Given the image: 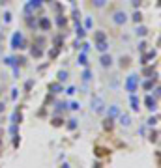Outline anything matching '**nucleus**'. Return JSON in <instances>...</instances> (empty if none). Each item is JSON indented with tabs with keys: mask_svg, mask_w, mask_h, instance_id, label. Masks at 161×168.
Masks as SVG:
<instances>
[{
	"mask_svg": "<svg viewBox=\"0 0 161 168\" xmlns=\"http://www.w3.org/2000/svg\"><path fill=\"white\" fill-rule=\"evenodd\" d=\"M139 75H129L126 78V82H124V88H126V92H129V94H135L137 92V88H139Z\"/></svg>",
	"mask_w": 161,
	"mask_h": 168,
	"instance_id": "f257e3e1",
	"label": "nucleus"
},
{
	"mask_svg": "<svg viewBox=\"0 0 161 168\" xmlns=\"http://www.w3.org/2000/svg\"><path fill=\"white\" fill-rule=\"evenodd\" d=\"M90 110L94 112V114H101V112L105 110V101H103V97H99V95L92 97V99H90Z\"/></svg>",
	"mask_w": 161,
	"mask_h": 168,
	"instance_id": "f03ea898",
	"label": "nucleus"
},
{
	"mask_svg": "<svg viewBox=\"0 0 161 168\" xmlns=\"http://www.w3.org/2000/svg\"><path fill=\"white\" fill-rule=\"evenodd\" d=\"M12 49L13 51L25 49V36H23V32H13V36H12Z\"/></svg>",
	"mask_w": 161,
	"mask_h": 168,
	"instance_id": "7ed1b4c3",
	"label": "nucleus"
},
{
	"mask_svg": "<svg viewBox=\"0 0 161 168\" xmlns=\"http://www.w3.org/2000/svg\"><path fill=\"white\" fill-rule=\"evenodd\" d=\"M127 19H129V17H127V13H126V11H122V9H118V11H114V13H112V22H114L116 26L126 25Z\"/></svg>",
	"mask_w": 161,
	"mask_h": 168,
	"instance_id": "20e7f679",
	"label": "nucleus"
},
{
	"mask_svg": "<svg viewBox=\"0 0 161 168\" xmlns=\"http://www.w3.org/2000/svg\"><path fill=\"white\" fill-rule=\"evenodd\" d=\"M144 105H146V108H148L150 112H156V110H157V99H154L152 95H146Z\"/></svg>",
	"mask_w": 161,
	"mask_h": 168,
	"instance_id": "39448f33",
	"label": "nucleus"
},
{
	"mask_svg": "<svg viewBox=\"0 0 161 168\" xmlns=\"http://www.w3.org/2000/svg\"><path fill=\"white\" fill-rule=\"evenodd\" d=\"M99 64H101V67H111V65H112V56L107 54V52H101Z\"/></svg>",
	"mask_w": 161,
	"mask_h": 168,
	"instance_id": "423d86ee",
	"label": "nucleus"
},
{
	"mask_svg": "<svg viewBox=\"0 0 161 168\" xmlns=\"http://www.w3.org/2000/svg\"><path fill=\"white\" fill-rule=\"evenodd\" d=\"M118 123H120L122 127H129L131 125V116L129 114H118Z\"/></svg>",
	"mask_w": 161,
	"mask_h": 168,
	"instance_id": "0eeeda50",
	"label": "nucleus"
},
{
	"mask_svg": "<svg viewBox=\"0 0 161 168\" xmlns=\"http://www.w3.org/2000/svg\"><path fill=\"white\" fill-rule=\"evenodd\" d=\"M49 92H51V94H62V92H64V84L58 82V81H56V82H51V84H49Z\"/></svg>",
	"mask_w": 161,
	"mask_h": 168,
	"instance_id": "6e6552de",
	"label": "nucleus"
},
{
	"mask_svg": "<svg viewBox=\"0 0 161 168\" xmlns=\"http://www.w3.org/2000/svg\"><path fill=\"white\" fill-rule=\"evenodd\" d=\"M129 105H131L133 112H139V108H141V101H139V97L135 94H131V97H129Z\"/></svg>",
	"mask_w": 161,
	"mask_h": 168,
	"instance_id": "1a4fd4ad",
	"label": "nucleus"
},
{
	"mask_svg": "<svg viewBox=\"0 0 161 168\" xmlns=\"http://www.w3.org/2000/svg\"><path fill=\"white\" fill-rule=\"evenodd\" d=\"M135 36H137V38H144V36H148V28H146L144 25H141V22H139L137 28H135Z\"/></svg>",
	"mask_w": 161,
	"mask_h": 168,
	"instance_id": "9d476101",
	"label": "nucleus"
},
{
	"mask_svg": "<svg viewBox=\"0 0 161 168\" xmlns=\"http://www.w3.org/2000/svg\"><path fill=\"white\" fill-rule=\"evenodd\" d=\"M118 114H120V107H118V105H111L109 107V110H107V116H109V118H116Z\"/></svg>",
	"mask_w": 161,
	"mask_h": 168,
	"instance_id": "9b49d317",
	"label": "nucleus"
},
{
	"mask_svg": "<svg viewBox=\"0 0 161 168\" xmlns=\"http://www.w3.org/2000/svg\"><path fill=\"white\" fill-rule=\"evenodd\" d=\"M96 49H98L99 52H107V51H109V43H107V39L96 41Z\"/></svg>",
	"mask_w": 161,
	"mask_h": 168,
	"instance_id": "f8f14e48",
	"label": "nucleus"
},
{
	"mask_svg": "<svg viewBox=\"0 0 161 168\" xmlns=\"http://www.w3.org/2000/svg\"><path fill=\"white\" fill-rule=\"evenodd\" d=\"M56 78H58V82H68V78H69V73L66 71V69H60L58 71V75H56Z\"/></svg>",
	"mask_w": 161,
	"mask_h": 168,
	"instance_id": "ddd939ff",
	"label": "nucleus"
},
{
	"mask_svg": "<svg viewBox=\"0 0 161 168\" xmlns=\"http://www.w3.org/2000/svg\"><path fill=\"white\" fill-rule=\"evenodd\" d=\"M39 28L47 32V30L51 28V21H49L47 17H41V19H39Z\"/></svg>",
	"mask_w": 161,
	"mask_h": 168,
	"instance_id": "4468645a",
	"label": "nucleus"
},
{
	"mask_svg": "<svg viewBox=\"0 0 161 168\" xmlns=\"http://www.w3.org/2000/svg\"><path fill=\"white\" fill-rule=\"evenodd\" d=\"M75 32H77V38H79V39H82L84 36H86V30H84V28L81 26V22H79V19H77V28H75Z\"/></svg>",
	"mask_w": 161,
	"mask_h": 168,
	"instance_id": "2eb2a0df",
	"label": "nucleus"
},
{
	"mask_svg": "<svg viewBox=\"0 0 161 168\" xmlns=\"http://www.w3.org/2000/svg\"><path fill=\"white\" fill-rule=\"evenodd\" d=\"M30 54L34 56V58H41V56H43V51H41L38 45H34V47H32V51H30Z\"/></svg>",
	"mask_w": 161,
	"mask_h": 168,
	"instance_id": "dca6fc26",
	"label": "nucleus"
},
{
	"mask_svg": "<svg viewBox=\"0 0 161 168\" xmlns=\"http://www.w3.org/2000/svg\"><path fill=\"white\" fill-rule=\"evenodd\" d=\"M131 21L135 22V25H139V22H143V13L139 9H135V13L131 15Z\"/></svg>",
	"mask_w": 161,
	"mask_h": 168,
	"instance_id": "f3484780",
	"label": "nucleus"
},
{
	"mask_svg": "<svg viewBox=\"0 0 161 168\" xmlns=\"http://www.w3.org/2000/svg\"><path fill=\"white\" fill-rule=\"evenodd\" d=\"M152 58H156V51H150V52H146V54L143 56V62H141V64L144 65V64H148V60H152Z\"/></svg>",
	"mask_w": 161,
	"mask_h": 168,
	"instance_id": "a211bd4d",
	"label": "nucleus"
},
{
	"mask_svg": "<svg viewBox=\"0 0 161 168\" xmlns=\"http://www.w3.org/2000/svg\"><path fill=\"white\" fill-rule=\"evenodd\" d=\"M77 64H79V65H84V67L88 65V58H86V52H81V54H79V60H77Z\"/></svg>",
	"mask_w": 161,
	"mask_h": 168,
	"instance_id": "6ab92c4d",
	"label": "nucleus"
},
{
	"mask_svg": "<svg viewBox=\"0 0 161 168\" xmlns=\"http://www.w3.org/2000/svg\"><path fill=\"white\" fill-rule=\"evenodd\" d=\"M103 127H105L107 131H111V129L114 127V120H112V118H109V116H107V120L103 121Z\"/></svg>",
	"mask_w": 161,
	"mask_h": 168,
	"instance_id": "aec40b11",
	"label": "nucleus"
},
{
	"mask_svg": "<svg viewBox=\"0 0 161 168\" xmlns=\"http://www.w3.org/2000/svg\"><path fill=\"white\" fill-rule=\"evenodd\" d=\"M41 4H43V0H30V2H28V6H30L32 9H38V8H41Z\"/></svg>",
	"mask_w": 161,
	"mask_h": 168,
	"instance_id": "412c9836",
	"label": "nucleus"
},
{
	"mask_svg": "<svg viewBox=\"0 0 161 168\" xmlns=\"http://www.w3.org/2000/svg\"><path fill=\"white\" fill-rule=\"evenodd\" d=\"M92 6L101 9V8H105V6H107V0H92Z\"/></svg>",
	"mask_w": 161,
	"mask_h": 168,
	"instance_id": "4be33fe9",
	"label": "nucleus"
},
{
	"mask_svg": "<svg viewBox=\"0 0 161 168\" xmlns=\"http://www.w3.org/2000/svg\"><path fill=\"white\" fill-rule=\"evenodd\" d=\"M94 39H96V41H101V39H107V36H105V32H103V30H98V32H96V36H94Z\"/></svg>",
	"mask_w": 161,
	"mask_h": 168,
	"instance_id": "5701e85b",
	"label": "nucleus"
},
{
	"mask_svg": "<svg viewBox=\"0 0 161 168\" xmlns=\"http://www.w3.org/2000/svg\"><path fill=\"white\" fill-rule=\"evenodd\" d=\"M143 88L146 90V92H150V90L154 88V78H150V81H146V82H143Z\"/></svg>",
	"mask_w": 161,
	"mask_h": 168,
	"instance_id": "b1692460",
	"label": "nucleus"
},
{
	"mask_svg": "<svg viewBox=\"0 0 161 168\" xmlns=\"http://www.w3.org/2000/svg\"><path fill=\"white\" fill-rule=\"evenodd\" d=\"M81 77H82V81H84V82H88V81H90V78H92V73H90V69H84Z\"/></svg>",
	"mask_w": 161,
	"mask_h": 168,
	"instance_id": "393cba45",
	"label": "nucleus"
},
{
	"mask_svg": "<svg viewBox=\"0 0 161 168\" xmlns=\"http://www.w3.org/2000/svg\"><path fill=\"white\" fill-rule=\"evenodd\" d=\"M68 129H69V131H75V129H77V120H73V118L68 120Z\"/></svg>",
	"mask_w": 161,
	"mask_h": 168,
	"instance_id": "a878e982",
	"label": "nucleus"
},
{
	"mask_svg": "<svg viewBox=\"0 0 161 168\" xmlns=\"http://www.w3.org/2000/svg\"><path fill=\"white\" fill-rule=\"evenodd\" d=\"M68 108V103H62V101H58L56 103V112H62V110H66Z\"/></svg>",
	"mask_w": 161,
	"mask_h": 168,
	"instance_id": "bb28decb",
	"label": "nucleus"
},
{
	"mask_svg": "<svg viewBox=\"0 0 161 168\" xmlns=\"http://www.w3.org/2000/svg\"><path fill=\"white\" fill-rule=\"evenodd\" d=\"M64 125V120L62 118H52V127H60Z\"/></svg>",
	"mask_w": 161,
	"mask_h": 168,
	"instance_id": "cd10ccee",
	"label": "nucleus"
},
{
	"mask_svg": "<svg viewBox=\"0 0 161 168\" xmlns=\"http://www.w3.org/2000/svg\"><path fill=\"white\" fill-rule=\"evenodd\" d=\"M56 25L62 28V26H66V17H62V15H58L56 17Z\"/></svg>",
	"mask_w": 161,
	"mask_h": 168,
	"instance_id": "c85d7f7f",
	"label": "nucleus"
},
{
	"mask_svg": "<svg viewBox=\"0 0 161 168\" xmlns=\"http://www.w3.org/2000/svg\"><path fill=\"white\" fill-rule=\"evenodd\" d=\"M68 107H69L71 110H79V108H81V103H77V101H71Z\"/></svg>",
	"mask_w": 161,
	"mask_h": 168,
	"instance_id": "c756f323",
	"label": "nucleus"
},
{
	"mask_svg": "<svg viewBox=\"0 0 161 168\" xmlns=\"http://www.w3.org/2000/svg\"><path fill=\"white\" fill-rule=\"evenodd\" d=\"M157 137H159V133L152 131V133H150V142H157Z\"/></svg>",
	"mask_w": 161,
	"mask_h": 168,
	"instance_id": "7c9ffc66",
	"label": "nucleus"
},
{
	"mask_svg": "<svg viewBox=\"0 0 161 168\" xmlns=\"http://www.w3.org/2000/svg\"><path fill=\"white\" fill-rule=\"evenodd\" d=\"M143 75H146V77L154 75V67H144V69H143Z\"/></svg>",
	"mask_w": 161,
	"mask_h": 168,
	"instance_id": "2f4dec72",
	"label": "nucleus"
},
{
	"mask_svg": "<svg viewBox=\"0 0 161 168\" xmlns=\"http://www.w3.org/2000/svg\"><path fill=\"white\" fill-rule=\"evenodd\" d=\"M157 121H159V118H157V116H152V118L148 120V125H150V127H154V125H156Z\"/></svg>",
	"mask_w": 161,
	"mask_h": 168,
	"instance_id": "473e14b6",
	"label": "nucleus"
},
{
	"mask_svg": "<svg viewBox=\"0 0 161 168\" xmlns=\"http://www.w3.org/2000/svg\"><path fill=\"white\" fill-rule=\"evenodd\" d=\"M4 64L6 65H13L15 64V58H13V56H8V58H4Z\"/></svg>",
	"mask_w": 161,
	"mask_h": 168,
	"instance_id": "72a5a7b5",
	"label": "nucleus"
},
{
	"mask_svg": "<svg viewBox=\"0 0 161 168\" xmlns=\"http://www.w3.org/2000/svg\"><path fill=\"white\" fill-rule=\"evenodd\" d=\"M32 13H34V9L26 4V6H25V15H26V17H32Z\"/></svg>",
	"mask_w": 161,
	"mask_h": 168,
	"instance_id": "f704fd0d",
	"label": "nucleus"
},
{
	"mask_svg": "<svg viewBox=\"0 0 161 168\" xmlns=\"http://www.w3.org/2000/svg\"><path fill=\"white\" fill-rule=\"evenodd\" d=\"M127 65H129V58H124L122 56L120 58V67H127Z\"/></svg>",
	"mask_w": 161,
	"mask_h": 168,
	"instance_id": "c9c22d12",
	"label": "nucleus"
},
{
	"mask_svg": "<svg viewBox=\"0 0 161 168\" xmlns=\"http://www.w3.org/2000/svg\"><path fill=\"white\" fill-rule=\"evenodd\" d=\"M4 22H6V25L12 22V13H9V11H6V13H4Z\"/></svg>",
	"mask_w": 161,
	"mask_h": 168,
	"instance_id": "e433bc0d",
	"label": "nucleus"
},
{
	"mask_svg": "<svg viewBox=\"0 0 161 168\" xmlns=\"http://www.w3.org/2000/svg\"><path fill=\"white\" fill-rule=\"evenodd\" d=\"M12 121H13V123H19V121H21V114H19V112H15V114L12 116Z\"/></svg>",
	"mask_w": 161,
	"mask_h": 168,
	"instance_id": "4c0bfd02",
	"label": "nucleus"
},
{
	"mask_svg": "<svg viewBox=\"0 0 161 168\" xmlns=\"http://www.w3.org/2000/svg\"><path fill=\"white\" fill-rule=\"evenodd\" d=\"M75 92H77V88H75V86H69V88L66 90V94H68V95H73Z\"/></svg>",
	"mask_w": 161,
	"mask_h": 168,
	"instance_id": "58836bf2",
	"label": "nucleus"
},
{
	"mask_svg": "<svg viewBox=\"0 0 161 168\" xmlns=\"http://www.w3.org/2000/svg\"><path fill=\"white\" fill-rule=\"evenodd\" d=\"M9 134H17V123H13V125L9 127Z\"/></svg>",
	"mask_w": 161,
	"mask_h": 168,
	"instance_id": "ea45409f",
	"label": "nucleus"
},
{
	"mask_svg": "<svg viewBox=\"0 0 161 168\" xmlns=\"http://www.w3.org/2000/svg\"><path fill=\"white\" fill-rule=\"evenodd\" d=\"M81 49H82V52H88V51H90V45H88V43H82Z\"/></svg>",
	"mask_w": 161,
	"mask_h": 168,
	"instance_id": "a19ab883",
	"label": "nucleus"
},
{
	"mask_svg": "<svg viewBox=\"0 0 161 168\" xmlns=\"http://www.w3.org/2000/svg\"><path fill=\"white\" fill-rule=\"evenodd\" d=\"M60 45H62V38L58 36V38L55 39V47H56V49H60Z\"/></svg>",
	"mask_w": 161,
	"mask_h": 168,
	"instance_id": "79ce46f5",
	"label": "nucleus"
},
{
	"mask_svg": "<svg viewBox=\"0 0 161 168\" xmlns=\"http://www.w3.org/2000/svg\"><path fill=\"white\" fill-rule=\"evenodd\" d=\"M36 45H38V47H41V45H45V39H43V38H38V39H36Z\"/></svg>",
	"mask_w": 161,
	"mask_h": 168,
	"instance_id": "37998d69",
	"label": "nucleus"
},
{
	"mask_svg": "<svg viewBox=\"0 0 161 168\" xmlns=\"http://www.w3.org/2000/svg\"><path fill=\"white\" fill-rule=\"evenodd\" d=\"M139 51H143V52L146 51V43H144V41H141V43H139Z\"/></svg>",
	"mask_w": 161,
	"mask_h": 168,
	"instance_id": "c03bdc74",
	"label": "nucleus"
},
{
	"mask_svg": "<svg viewBox=\"0 0 161 168\" xmlns=\"http://www.w3.org/2000/svg\"><path fill=\"white\" fill-rule=\"evenodd\" d=\"M84 26H86V28H92V19H86V21H84Z\"/></svg>",
	"mask_w": 161,
	"mask_h": 168,
	"instance_id": "a18cd8bd",
	"label": "nucleus"
},
{
	"mask_svg": "<svg viewBox=\"0 0 161 168\" xmlns=\"http://www.w3.org/2000/svg\"><path fill=\"white\" fill-rule=\"evenodd\" d=\"M131 4H133V8H135V9H139V6H141V0H133Z\"/></svg>",
	"mask_w": 161,
	"mask_h": 168,
	"instance_id": "49530a36",
	"label": "nucleus"
},
{
	"mask_svg": "<svg viewBox=\"0 0 161 168\" xmlns=\"http://www.w3.org/2000/svg\"><path fill=\"white\" fill-rule=\"evenodd\" d=\"M4 110H6V103H4V101H0V114H2Z\"/></svg>",
	"mask_w": 161,
	"mask_h": 168,
	"instance_id": "de8ad7c7",
	"label": "nucleus"
},
{
	"mask_svg": "<svg viewBox=\"0 0 161 168\" xmlns=\"http://www.w3.org/2000/svg\"><path fill=\"white\" fill-rule=\"evenodd\" d=\"M152 97H154V99H159V88L154 90V95H152Z\"/></svg>",
	"mask_w": 161,
	"mask_h": 168,
	"instance_id": "09e8293b",
	"label": "nucleus"
},
{
	"mask_svg": "<svg viewBox=\"0 0 161 168\" xmlns=\"http://www.w3.org/2000/svg\"><path fill=\"white\" fill-rule=\"evenodd\" d=\"M19 142H21L19 137H17V134H13V146H19Z\"/></svg>",
	"mask_w": 161,
	"mask_h": 168,
	"instance_id": "8fccbe9b",
	"label": "nucleus"
},
{
	"mask_svg": "<svg viewBox=\"0 0 161 168\" xmlns=\"http://www.w3.org/2000/svg\"><path fill=\"white\" fill-rule=\"evenodd\" d=\"M56 54H58V49L55 47V49H52V51H51V58H55V56H56Z\"/></svg>",
	"mask_w": 161,
	"mask_h": 168,
	"instance_id": "3c124183",
	"label": "nucleus"
},
{
	"mask_svg": "<svg viewBox=\"0 0 161 168\" xmlns=\"http://www.w3.org/2000/svg\"><path fill=\"white\" fill-rule=\"evenodd\" d=\"M12 99H17V88L12 90Z\"/></svg>",
	"mask_w": 161,
	"mask_h": 168,
	"instance_id": "603ef678",
	"label": "nucleus"
},
{
	"mask_svg": "<svg viewBox=\"0 0 161 168\" xmlns=\"http://www.w3.org/2000/svg\"><path fill=\"white\" fill-rule=\"evenodd\" d=\"M30 88H32V81H28V82L25 84V90H30Z\"/></svg>",
	"mask_w": 161,
	"mask_h": 168,
	"instance_id": "864d4df0",
	"label": "nucleus"
},
{
	"mask_svg": "<svg viewBox=\"0 0 161 168\" xmlns=\"http://www.w3.org/2000/svg\"><path fill=\"white\" fill-rule=\"evenodd\" d=\"M8 4V0H0V6H6Z\"/></svg>",
	"mask_w": 161,
	"mask_h": 168,
	"instance_id": "5fc2aeb1",
	"label": "nucleus"
},
{
	"mask_svg": "<svg viewBox=\"0 0 161 168\" xmlns=\"http://www.w3.org/2000/svg\"><path fill=\"white\" fill-rule=\"evenodd\" d=\"M0 134H4V129H0Z\"/></svg>",
	"mask_w": 161,
	"mask_h": 168,
	"instance_id": "6e6d98bb",
	"label": "nucleus"
},
{
	"mask_svg": "<svg viewBox=\"0 0 161 168\" xmlns=\"http://www.w3.org/2000/svg\"><path fill=\"white\" fill-rule=\"evenodd\" d=\"M0 144H2V138H0Z\"/></svg>",
	"mask_w": 161,
	"mask_h": 168,
	"instance_id": "4d7b16f0",
	"label": "nucleus"
},
{
	"mask_svg": "<svg viewBox=\"0 0 161 168\" xmlns=\"http://www.w3.org/2000/svg\"><path fill=\"white\" fill-rule=\"evenodd\" d=\"M69 2H75V0H69Z\"/></svg>",
	"mask_w": 161,
	"mask_h": 168,
	"instance_id": "13d9d810",
	"label": "nucleus"
},
{
	"mask_svg": "<svg viewBox=\"0 0 161 168\" xmlns=\"http://www.w3.org/2000/svg\"><path fill=\"white\" fill-rule=\"evenodd\" d=\"M51 2H52V0H51Z\"/></svg>",
	"mask_w": 161,
	"mask_h": 168,
	"instance_id": "bf43d9fd",
	"label": "nucleus"
}]
</instances>
